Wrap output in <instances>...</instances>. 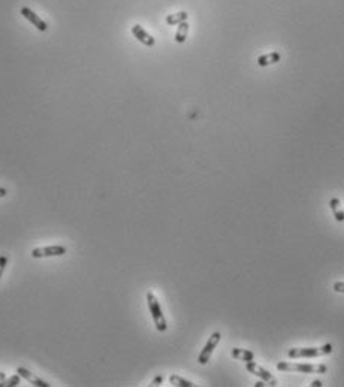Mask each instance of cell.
I'll return each mask as SVG.
<instances>
[{
    "label": "cell",
    "mask_w": 344,
    "mask_h": 387,
    "mask_svg": "<svg viewBox=\"0 0 344 387\" xmlns=\"http://www.w3.org/2000/svg\"><path fill=\"white\" fill-rule=\"evenodd\" d=\"M332 353V344H325L322 347H304V348H290L287 356L290 359H307V357H320Z\"/></svg>",
    "instance_id": "cell-1"
},
{
    "label": "cell",
    "mask_w": 344,
    "mask_h": 387,
    "mask_svg": "<svg viewBox=\"0 0 344 387\" xmlns=\"http://www.w3.org/2000/svg\"><path fill=\"white\" fill-rule=\"evenodd\" d=\"M277 369L283 372H304V374H325L328 368L325 365H310V363H290L279 362Z\"/></svg>",
    "instance_id": "cell-2"
},
{
    "label": "cell",
    "mask_w": 344,
    "mask_h": 387,
    "mask_svg": "<svg viewBox=\"0 0 344 387\" xmlns=\"http://www.w3.org/2000/svg\"><path fill=\"white\" fill-rule=\"evenodd\" d=\"M147 303H148V309L151 313V317H153V322L156 325V329L159 332H165L168 329V323H166V319L162 313V308H160V303L157 300V298L153 295L151 292L147 293Z\"/></svg>",
    "instance_id": "cell-3"
},
{
    "label": "cell",
    "mask_w": 344,
    "mask_h": 387,
    "mask_svg": "<svg viewBox=\"0 0 344 387\" xmlns=\"http://www.w3.org/2000/svg\"><path fill=\"white\" fill-rule=\"evenodd\" d=\"M246 369H247L249 372H251L253 375L262 378L266 384H270V386H277V380L274 378V375H273L268 369H265V368H262L260 365L254 363L253 360L246 362Z\"/></svg>",
    "instance_id": "cell-4"
},
{
    "label": "cell",
    "mask_w": 344,
    "mask_h": 387,
    "mask_svg": "<svg viewBox=\"0 0 344 387\" xmlns=\"http://www.w3.org/2000/svg\"><path fill=\"white\" fill-rule=\"evenodd\" d=\"M220 339H221V333H220V332H214V333L210 336V339L207 341L205 347L202 348V352L199 353V357H198V362H199L201 365H205V363L210 360V357H211V355H213V352H214V348L219 345Z\"/></svg>",
    "instance_id": "cell-5"
},
{
    "label": "cell",
    "mask_w": 344,
    "mask_h": 387,
    "mask_svg": "<svg viewBox=\"0 0 344 387\" xmlns=\"http://www.w3.org/2000/svg\"><path fill=\"white\" fill-rule=\"evenodd\" d=\"M67 253V248L64 245H50V247H41L31 250V257L41 259V257H56V256H64Z\"/></svg>",
    "instance_id": "cell-6"
},
{
    "label": "cell",
    "mask_w": 344,
    "mask_h": 387,
    "mask_svg": "<svg viewBox=\"0 0 344 387\" xmlns=\"http://www.w3.org/2000/svg\"><path fill=\"white\" fill-rule=\"evenodd\" d=\"M21 15L24 17V18H27L37 30H41V31H45L47 29H48V26H47V23L42 20V18H39L37 17V14H34L30 8H21Z\"/></svg>",
    "instance_id": "cell-7"
},
{
    "label": "cell",
    "mask_w": 344,
    "mask_h": 387,
    "mask_svg": "<svg viewBox=\"0 0 344 387\" xmlns=\"http://www.w3.org/2000/svg\"><path fill=\"white\" fill-rule=\"evenodd\" d=\"M17 372L21 375V378L27 380L31 386H36V387H50V386H51L50 383H47L45 380H42V378H39V377L33 375L29 369H26V368H23V366H18V368H17Z\"/></svg>",
    "instance_id": "cell-8"
},
{
    "label": "cell",
    "mask_w": 344,
    "mask_h": 387,
    "mask_svg": "<svg viewBox=\"0 0 344 387\" xmlns=\"http://www.w3.org/2000/svg\"><path fill=\"white\" fill-rule=\"evenodd\" d=\"M132 33H133V36L136 37V39L141 42V44H144L145 47H153L155 45V37H153L151 34H148L139 24H135L133 27H132Z\"/></svg>",
    "instance_id": "cell-9"
},
{
    "label": "cell",
    "mask_w": 344,
    "mask_h": 387,
    "mask_svg": "<svg viewBox=\"0 0 344 387\" xmlns=\"http://www.w3.org/2000/svg\"><path fill=\"white\" fill-rule=\"evenodd\" d=\"M231 356L237 360H243V362H250L254 359V353L250 350H244V348H232Z\"/></svg>",
    "instance_id": "cell-10"
},
{
    "label": "cell",
    "mask_w": 344,
    "mask_h": 387,
    "mask_svg": "<svg viewBox=\"0 0 344 387\" xmlns=\"http://www.w3.org/2000/svg\"><path fill=\"white\" fill-rule=\"evenodd\" d=\"M329 207H331V211H332L335 220L340 221V223L344 221V209L341 208L340 199H338V198H332V199L329 201Z\"/></svg>",
    "instance_id": "cell-11"
},
{
    "label": "cell",
    "mask_w": 344,
    "mask_h": 387,
    "mask_svg": "<svg viewBox=\"0 0 344 387\" xmlns=\"http://www.w3.org/2000/svg\"><path fill=\"white\" fill-rule=\"evenodd\" d=\"M280 59H281L280 53H270V54L260 56L257 59V64L259 66H270V64H274V63L280 61Z\"/></svg>",
    "instance_id": "cell-12"
},
{
    "label": "cell",
    "mask_w": 344,
    "mask_h": 387,
    "mask_svg": "<svg viewBox=\"0 0 344 387\" xmlns=\"http://www.w3.org/2000/svg\"><path fill=\"white\" fill-rule=\"evenodd\" d=\"M187 33H188V24H187V21L180 23V24H178V29H177V33H175V42H178V44L186 42Z\"/></svg>",
    "instance_id": "cell-13"
},
{
    "label": "cell",
    "mask_w": 344,
    "mask_h": 387,
    "mask_svg": "<svg viewBox=\"0 0 344 387\" xmlns=\"http://www.w3.org/2000/svg\"><path fill=\"white\" fill-rule=\"evenodd\" d=\"M187 18H188V14L184 12V11H181V12L168 15V17H166V23H168L169 26H175V24H180V23H183V21H187Z\"/></svg>",
    "instance_id": "cell-14"
},
{
    "label": "cell",
    "mask_w": 344,
    "mask_h": 387,
    "mask_svg": "<svg viewBox=\"0 0 344 387\" xmlns=\"http://www.w3.org/2000/svg\"><path fill=\"white\" fill-rule=\"evenodd\" d=\"M169 383L172 386H177V387H193L195 386L192 381H188V380H186L180 375H175V374L169 377Z\"/></svg>",
    "instance_id": "cell-15"
},
{
    "label": "cell",
    "mask_w": 344,
    "mask_h": 387,
    "mask_svg": "<svg viewBox=\"0 0 344 387\" xmlns=\"http://www.w3.org/2000/svg\"><path fill=\"white\" fill-rule=\"evenodd\" d=\"M20 381H21V375L17 374V375H12V377L0 380V387H14V386H18Z\"/></svg>",
    "instance_id": "cell-16"
},
{
    "label": "cell",
    "mask_w": 344,
    "mask_h": 387,
    "mask_svg": "<svg viewBox=\"0 0 344 387\" xmlns=\"http://www.w3.org/2000/svg\"><path fill=\"white\" fill-rule=\"evenodd\" d=\"M6 265H8V257L5 254H2V256H0V278H2V275L5 272Z\"/></svg>",
    "instance_id": "cell-17"
},
{
    "label": "cell",
    "mask_w": 344,
    "mask_h": 387,
    "mask_svg": "<svg viewBox=\"0 0 344 387\" xmlns=\"http://www.w3.org/2000/svg\"><path fill=\"white\" fill-rule=\"evenodd\" d=\"M332 289L338 293H344V283L343 281H338V283H334Z\"/></svg>",
    "instance_id": "cell-18"
},
{
    "label": "cell",
    "mask_w": 344,
    "mask_h": 387,
    "mask_svg": "<svg viewBox=\"0 0 344 387\" xmlns=\"http://www.w3.org/2000/svg\"><path fill=\"white\" fill-rule=\"evenodd\" d=\"M163 383V375H157L155 380L151 381V386H160Z\"/></svg>",
    "instance_id": "cell-19"
},
{
    "label": "cell",
    "mask_w": 344,
    "mask_h": 387,
    "mask_svg": "<svg viewBox=\"0 0 344 387\" xmlns=\"http://www.w3.org/2000/svg\"><path fill=\"white\" fill-rule=\"evenodd\" d=\"M8 195V190L5 187H0V198H5Z\"/></svg>",
    "instance_id": "cell-20"
},
{
    "label": "cell",
    "mask_w": 344,
    "mask_h": 387,
    "mask_svg": "<svg viewBox=\"0 0 344 387\" xmlns=\"http://www.w3.org/2000/svg\"><path fill=\"white\" fill-rule=\"evenodd\" d=\"M320 386H323V383H322V381H319V380H316V381H313V383H312V387H320Z\"/></svg>",
    "instance_id": "cell-21"
},
{
    "label": "cell",
    "mask_w": 344,
    "mask_h": 387,
    "mask_svg": "<svg viewBox=\"0 0 344 387\" xmlns=\"http://www.w3.org/2000/svg\"><path fill=\"white\" fill-rule=\"evenodd\" d=\"M263 384H266V383H265V381H257V383H256L254 386H256V387H262Z\"/></svg>",
    "instance_id": "cell-22"
},
{
    "label": "cell",
    "mask_w": 344,
    "mask_h": 387,
    "mask_svg": "<svg viewBox=\"0 0 344 387\" xmlns=\"http://www.w3.org/2000/svg\"><path fill=\"white\" fill-rule=\"evenodd\" d=\"M5 378V374L3 372H0V380H3Z\"/></svg>",
    "instance_id": "cell-23"
}]
</instances>
